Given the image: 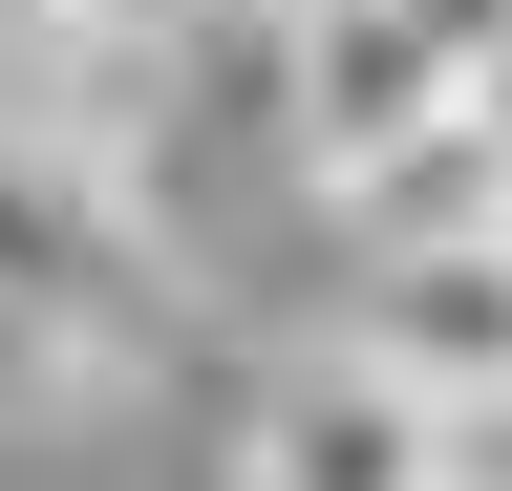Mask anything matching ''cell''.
<instances>
[{"instance_id":"ba28073f","label":"cell","mask_w":512,"mask_h":491,"mask_svg":"<svg viewBox=\"0 0 512 491\" xmlns=\"http://www.w3.org/2000/svg\"><path fill=\"white\" fill-rule=\"evenodd\" d=\"M470 150H491V214H512V65L470 86Z\"/></svg>"},{"instance_id":"9c48e42d","label":"cell","mask_w":512,"mask_h":491,"mask_svg":"<svg viewBox=\"0 0 512 491\" xmlns=\"http://www.w3.org/2000/svg\"><path fill=\"white\" fill-rule=\"evenodd\" d=\"M278 22H299V0H278Z\"/></svg>"},{"instance_id":"5b68a950","label":"cell","mask_w":512,"mask_h":491,"mask_svg":"<svg viewBox=\"0 0 512 491\" xmlns=\"http://www.w3.org/2000/svg\"><path fill=\"white\" fill-rule=\"evenodd\" d=\"M86 385H107V363H64L43 321H0V427H64V406H86Z\"/></svg>"},{"instance_id":"8992f818","label":"cell","mask_w":512,"mask_h":491,"mask_svg":"<svg viewBox=\"0 0 512 491\" xmlns=\"http://www.w3.org/2000/svg\"><path fill=\"white\" fill-rule=\"evenodd\" d=\"M406 22H427V43H448V65H470V86L512 65V0H406Z\"/></svg>"},{"instance_id":"3957f363","label":"cell","mask_w":512,"mask_h":491,"mask_svg":"<svg viewBox=\"0 0 512 491\" xmlns=\"http://www.w3.org/2000/svg\"><path fill=\"white\" fill-rule=\"evenodd\" d=\"M342 363H384L448 427H512V235H427V257H363Z\"/></svg>"},{"instance_id":"52a82bcc","label":"cell","mask_w":512,"mask_h":491,"mask_svg":"<svg viewBox=\"0 0 512 491\" xmlns=\"http://www.w3.org/2000/svg\"><path fill=\"white\" fill-rule=\"evenodd\" d=\"M22 22H43V43H150L171 0H22Z\"/></svg>"},{"instance_id":"277c9868","label":"cell","mask_w":512,"mask_h":491,"mask_svg":"<svg viewBox=\"0 0 512 491\" xmlns=\"http://www.w3.org/2000/svg\"><path fill=\"white\" fill-rule=\"evenodd\" d=\"M235 491H448V406H406L384 363H278L235 406Z\"/></svg>"},{"instance_id":"7a4b0ae2","label":"cell","mask_w":512,"mask_h":491,"mask_svg":"<svg viewBox=\"0 0 512 491\" xmlns=\"http://www.w3.org/2000/svg\"><path fill=\"white\" fill-rule=\"evenodd\" d=\"M278 65H299V171H320L342 214H363L406 150L470 129V65H448L406 0H299V22H278Z\"/></svg>"},{"instance_id":"6da1fadb","label":"cell","mask_w":512,"mask_h":491,"mask_svg":"<svg viewBox=\"0 0 512 491\" xmlns=\"http://www.w3.org/2000/svg\"><path fill=\"white\" fill-rule=\"evenodd\" d=\"M0 321H43L64 363H150L171 342V278H150V235H128V193L43 107H0Z\"/></svg>"}]
</instances>
